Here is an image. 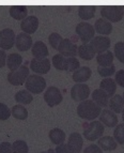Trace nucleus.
Segmentation results:
<instances>
[{
	"label": "nucleus",
	"instance_id": "24",
	"mask_svg": "<svg viewBox=\"0 0 124 153\" xmlns=\"http://www.w3.org/2000/svg\"><path fill=\"white\" fill-rule=\"evenodd\" d=\"M99 89L103 90L109 97H112L117 91V84L112 78H104L99 84Z\"/></svg>",
	"mask_w": 124,
	"mask_h": 153
},
{
	"label": "nucleus",
	"instance_id": "7",
	"mask_svg": "<svg viewBox=\"0 0 124 153\" xmlns=\"http://www.w3.org/2000/svg\"><path fill=\"white\" fill-rule=\"evenodd\" d=\"M91 94L90 88L86 84H76L71 88V97L75 102H85Z\"/></svg>",
	"mask_w": 124,
	"mask_h": 153
},
{
	"label": "nucleus",
	"instance_id": "37",
	"mask_svg": "<svg viewBox=\"0 0 124 153\" xmlns=\"http://www.w3.org/2000/svg\"><path fill=\"white\" fill-rule=\"evenodd\" d=\"M97 73L99 74V76H102L103 78H110V76L116 73V66H107V68H102L99 66L97 68Z\"/></svg>",
	"mask_w": 124,
	"mask_h": 153
},
{
	"label": "nucleus",
	"instance_id": "15",
	"mask_svg": "<svg viewBox=\"0 0 124 153\" xmlns=\"http://www.w3.org/2000/svg\"><path fill=\"white\" fill-rule=\"evenodd\" d=\"M16 48L19 51H27L32 47L33 42L31 36L27 34V33H18L16 36V41H15Z\"/></svg>",
	"mask_w": 124,
	"mask_h": 153
},
{
	"label": "nucleus",
	"instance_id": "27",
	"mask_svg": "<svg viewBox=\"0 0 124 153\" xmlns=\"http://www.w3.org/2000/svg\"><path fill=\"white\" fill-rule=\"evenodd\" d=\"M23 63V57L17 53H12L7 58V66H8L10 71H15L19 69Z\"/></svg>",
	"mask_w": 124,
	"mask_h": 153
},
{
	"label": "nucleus",
	"instance_id": "1",
	"mask_svg": "<svg viewBox=\"0 0 124 153\" xmlns=\"http://www.w3.org/2000/svg\"><path fill=\"white\" fill-rule=\"evenodd\" d=\"M77 115L80 119H84L87 121H95L97 117H99L102 112V108L99 105H96L93 101H85L81 102L77 106Z\"/></svg>",
	"mask_w": 124,
	"mask_h": 153
},
{
	"label": "nucleus",
	"instance_id": "23",
	"mask_svg": "<svg viewBox=\"0 0 124 153\" xmlns=\"http://www.w3.org/2000/svg\"><path fill=\"white\" fill-rule=\"evenodd\" d=\"M10 16L16 21H24L28 16V8L24 5H13L10 8Z\"/></svg>",
	"mask_w": 124,
	"mask_h": 153
},
{
	"label": "nucleus",
	"instance_id": "42",
	"mask_svg": "<svg viewBox=\"0 0 124 153\" xmlns=\"http://www.w3.org/2000/svg\"><path fill=\"white\" fill-rule=\"evenodd\" d=\"M0 153H13L12 145L8 141L0 143Z\"/></svg>",
	"mask_w": 124,
	"mask_h": 153
},
{
	"label": "nucleus",
	"instance_id": "22",
	"mask_svg": "<svg viewBox=\"0 0 124 153\" xmlns=\"http://www.w3.org/2000/svg\"><path fill=\"white\" fill-rule=\"evenodd\" d=\"M109 109L114 111V114H121L122 110L124 109V99L122 95L114 94L112 97H110L108 103Z\"/></svg>",
	"mask_w": 124,
	"mask_h": 153
},
{
	"label": "nucleus",
	"instance_id": "47",
	"mask_svg": "<svg viewBox=\"0 0 124 153\" xmlns=\"http://www.w3.org/2000/svg\"><path fill=\"white\" fill-rule=\"evenodd\" d=\"M123 99H124V92H123Z\"/></svg>",
	"mask_w": 124,
	"mask_h": 153
},
{
	"label": "nucleus",
	"instance_id": "35",
	"mask_svg": "<svg viewBox=\"0 0 124 153\" xmlns=\"http://www.w3.org/2000/svg\"><path fill=\"white\" fill-rule=\"evenodd\" d=\"M80 68V63L77 58H65V71L75 72Z\"/></svg>",
	"mask_w": 124,
	"mask_h": 153
},
{
	"label": "nucleus",
	"instance_id": "11",
	"mask_svg": "<svg viewBox=\"0 0 124 153\" xmlns=\"http://www.w3.org/2000/svg\"><path fill=\"white\" fill-rule=\"evenodd\" d=\"M51 62L49 59H32L30 62V69L32 70L36 75H44L47 74L50 70Z\"/></svg>",
	"mask_w": 124,
	"mask_h": 153
},
{
	"label": "nucleus",
	"instance_id": "12",
	"mask_svg": "<svg viewBox=\"0 0 124 153\" xmlns=\"http://www.w3.org/2000/svg\"><path fill=\"white\" fill-rule=\"evenodd\" d=\"M110 39L104 36H96L90 42V45L93 47L96 54H103L107 51L110 47Z\"/></svg>",
	"mask_w": 124,
	"mask_h": 153
},
{
	"label": "nucleus",
	"instance_id": "20",
	"mask_svg": "<svg viewBox=\"0 0 124 153\" xmlns=\"http://www.w3.org/2000/svg\"><path fill=\"white\" fill-rule=\"evenodd\" d=\"M77 55H78L80 59H84L86 61H90V60L94 59L96 53L94 51L93 47L90 45V43H88V44H81L80 46H78Z\"/></svg>",
	"mask_w": 124,
	"mask_h": 153
},
{
	"label": "nucleus",
	"instance_id": "6",
	"mask_svg": "<svg viewBox=\"0 0 124 153\" xmlns=\"http://www.w3.org/2000/svg\"><path fill=\"white\" fill-rule=\"evenodd\" d=\"M76 34L79 36L80 41L82 42V44H88V42H91L92 39L95 36V30L94 27L91 24L82 22L79 23L76 26Z\"/></svg>",
	"mask_w": 124,
	"mask_h": 153
},
{
	"label": "nucleus",
	"instance_id": "14",
	"mask_svg": "<svg viewBox=\"0 0 124 153\" xmlns=\"http://www.w3.org/2000/svg\"><path fill=\"white\" fill-rule=\"evenodd\" d=\"M39 19L36 16H27V17L22 21L20 23V29L24 33H27L30 36L31 33H34L39 28Z\"/></svg>",
	"mask_w": 124,
	"mask_h": 153
},
{
	"label": "nucleus",
	"instance_id": "25",
	"mask_svg": "<svg viewBox=\"0 0 124 153\" xmlns=\"http://www.w3.org/2000/svg\"><path fill=\"white\" fill-rule=\"evenodd\" d=\"M97 146L103 151H114L118 147V143H117V141L114 140L112 136H103V137L99 139Z\"/></svg>",
	"mask_w": 124,
	"mask_h": 153
},
{
	"label": "nucleus",
	"instance_id": "4",
	"mask_svg": "<svg viewBox=\"0 0 124 153\" xmlns=\"http://www.w3.org/2000/svg\"><path fill=\"white\" fill-rule=\"evenodd\" d=\"M26 90H28L31 94H40L45 90L46 88V82L44 77L39 76L36 74L29 75L28 79L25 84Z\"/></svg>",
	"mask_w": 124,
	"mask_h": 153
},
{
	"label": "nucleus",
	"instance_id": "31",
	"mask_svg": "<svg viewBox=\"0 0 124 153\" xmlns=\"http://www.w3.org/2000/svg\"><path fill=\"white\" fill-rule=\"evenodd\" d=\"M11 114L17 120H26L28 118V110L26 109L25 106L19 104L13 106L11 109Z\"/></svg>",
	"mask_w": 124,
	"mask_h": 153
},
{
	"label": "nucleus",
	"instance_id": "30",
	"mask_svg": "<svg viewBox=\"0 0 124 153\" xmlns=\"http://www.w3.org/2000/svg\"><path fill=\"white\" fill-rule=\"evenodd\" d=\"M15 101L19 105H29L33 101V95L28 90H20L15 93Z\"/></svg>",
	"mask_w": 124,
	"mask_h": 153
},
{
	"label": "nucleus",
	"instance_id": "33",
	"mask_svg": "<svg viewBox=\"0 0 124 153\" xmlns=\"http://www.w3.org/2000/svg\"><path fill=\"white\" fill-rule=\"evenodd\" d=\"M13 153H28L29 147L25 140H16L12 143Z\"/></svg>",
	"mask_w": 124,
	"mask_h": 153
},
{
	"label": "nucleus",
	"instance_id": "16",
	"mask_svg": "<svg viewBox=\"0 0 124 153\" xmlns=\"http://www.w3.org/2000/svg\"><path fill=\"white\" fill-rule=\"evenodd\" d=\"M68 146L70 147L73 153H81L82 150V146H84V139L82 136L79 133H72L71 135L68 136Z\"/></svg>",
	"mask_w": 124,
	"mask_h": 153
},
{
	"label": "nucleus",
	"instance_id": "21",
	"mask_svg": "<svg viewBox=\"0 0 124 153\" xmlns=\"http://www.w3.org/2000/svg\"><path fill=\"white\" fill-rule=\"evenodd\" d=\"M92 101L101 108H106L109 103V97L103 90L95 89L92 92Z\"/></svg>",
	"mask_w": 124,
	"mask_h": 153
},
{
	"label": "nucleus",
	"instance_id": "28",
	"mask_svg": "<svg viewBox=\"0 0 124 153\" xmlns=\"http://www.w3.org/2000/svg\"><path fill=\"white\" fill-rule=\"evenodd\" d=\"M48 136H49V139H50L51 143L57 146L64 143V140H65V133L59 128H55L50 130Z\"/></svg>",
	"mask_w": 124,
	"mask_h": 153
},
{
	"label": "nucleus",
	"instance_id": "43",
	"mask_svg": "<svg viewBox=\"0 0 124 153\" xmlns=\"http://www.w3.org/2000/svg\"><path fill=\"white\" fill-rule=\"evenodd\" d=\"M82 153H103V150L97 145H90L85 149Z\"/></svg>",
	"mask_w": 124,
	"mask_h": 153
},
{
	"label": "nucleus",
	"instance_id": "32",
	"mask_svg": "<svg viewBox=\"0 0 124 153\" xmlns=\"http://www.w3.org/2000/svg\"><path fill=\"white\" fill-rule=\"evenodd\" d=\"M114 139L119 145H124V123L118 124L114 131Z\"/></svg>",
	"mask_w": 124,
	"mask_h": 153
},
{
	"label": "nucleus",
	"instance_id": "8",
	"mask_svg": "<svg viewBox=\"0 0 124 153\" xmlns=\"http://www.w3.org/2000/svg\"><path fill=\"white\" fill-rule=\"evenodd\" d=\"M63 100L62 93H61L60 89L57 87H48L46 89L45 93H44V101L49 107H55L57 105H59Z\"/></svg>",
	"mask_w": 124,
	"mask_h": 153
},
{
	"label": "nucleus",
	"instance_id": "44",
	"mask_svg": "<svg viewBox=\"0 0 124 153\" xmlns=\"http://www.w3.org/2000/svg\"><path fill=\"white\" fill-rule=\"evenodd\" d=\"M7 54H5V51H2V49H0V69H2L7 65Z\"/></svg>",
	"mask_w": 124,
	"mask_h": 153
},
{
	"label": "nucleus",
	"instance_id": "41",
	"mask_svg": "<svg viewBox=\"0 0 124 153\" xmlns=\"http://www.w3.org/2000/svg\"><path fill=\"white\" fill-rule=\"evenodd\" d=\"M55 153H73V151L70 149L68 143H62V145L57 146L55 149Z\"/></svg>",
	"mask_w": 124,
	"mask_h": 153
},
{
	"label": "nucleus",
	"instance_id": "45",
	"mask_svg": "<svg viewBox=\"0 0 124 153\" xmlns=\"http://www.w3.org/2000/svg\"><path fill=\"white\" fill-rule=\"evenodd\" d=\"M41 153H55V151H53V149H49V150H47V151H43V152H41Z\"/></svg>",
	"mask_w": 124,
	"mask_h": 153
},
{
	"label": "nucleus",
	"instance_id": "39",
	"mask_svg": "<svg viewBox=\"0 0 124 153\" xmlns=\"http://www.w3.org/2000/svg\"><path fill=\"white\" fill-rule=\"evenodd\" d=\"M11 109L9 108V106L7 104L0 103V120L5 121L8 120L9 118L11 117Z\"/></svg>",
	"mask_w": 124,
	"mask_h": 153
},
{
	"label": "nucleus",
	"instance_id": "34",
	"mask_svg": "<svg viewBox=\"0 0 124 153\" xmlns=\"http://www.w3.org/2000/svg\"><path fill=\"white\" fill-rule=\"evenodd\" d=\"M53 68L58 71H65V58L62 55L57 54L53 57Z\"/></svg>",
	"mask_w": 124,
	"mask_h": 153
},
{
	"label": "nucleus",
	"instance_id": "26",
	"mask_svg": "<svg viewBox=\"0 0 124 153\" xmlns=\"http://www.w3.org/2000/svg\"><path fill=\"white\" fill-rule=\"evenodd\" d=\"M96 62L99 66H102V68L114 65V54L110 51H105L103 54H99L96 56Z\"/></svg>",
	"mask_w": 124,
	"mask_h": 153
},
{
	"label": "nucleus",
	"instance_id": "2",
	"mask_svg": "<svg viewBox=\"0 0 124 153\" xmlns=\"http://www.w3.org/2000/svg\"><path fill=\"white\" fill-rule=\"evenodd\" d=\"M101 15L109 23H118L124 17V8L120 5H106L102 8Z\"/></svg>",
	"mask_w": 124,
	"mask_h": 153
},
{
	"label": "nucleus",
	"instance_id": "29",
	"mask_svg": "<svg viewBox=\"0 0 124 153\" xmlns=\"http://www.w3.org/2000/svg\"><path fill=\"white\" fill-rule=\"evenodd\" d=\"M96 12V7L94 5H81L78 9V16L82 21H89L94 17Z\"/></svg>",
	"mask_w": 124,
	"mask_h": 153
},
{
	"label": "nucleus",
	"instance_id": "19",
	"mask_svg": "<svg viewBox=\"0 0 124 153\" xmlns=\"http://www.w3.org/2000/svg\"><path fill=\"white\" fill-rule=\"evenodd\" d=\"M31 53H32V56L36 59L46 58L49 54L46 44L42 41H38L33 44L32 47H31Z\"/></svg>",
	"mask_w": 124,
	"mask_h": 153
},
{
	"label": "nucleus",
	"instance_id": "18",
	"mask_svg": "<svg viewBox=\"0 0 124 153\" xmlns=\"http://www.w3.org/2000/svg\"><path fill=\"white\" fill-rule=\"evenodd\" d=\"M92 75V71L89 66H80L78 70L73 73V80L76 84H85L87 80L90 79Z\"/></svg>",
	"mask_w": 124,
	"mask_h": 153
},
{
	"label": "nucleus",
	"instance_id": "5",
	"mask_svg": "<svg viewBox=\"0 0 124 153\" xmlns=\"http://www.w3.org/2000/svg\"><path fill=\"white\" fill-rule=\"evenodd\" d=\"M29 77V69L27 65H22L15 71H10L8 74V82L12 86H22L25 85Z\"/></svg>",
	"mask_w": 124,
	"mask_h": 153
},
{
	"label": "nucleus",
	"instance_id": "3",
	"mask_svg": "<svg viewBox=\"0 0 124 153\" xmlns=\"http://www.w3.org/2000/svg\"><path fill=\"white\" fill-rule=\"evenodd\" d=\"M105 126L99 121H92L88 125L85 126L84 136L87 140L95 141L104 136Z\"/></svg>",
	"mask_w": 124,
	"mask_h": 153
},
{
	"label": "nucleus",
	"instance_id": "38",
	"mask_svg": "<svg viewBox=\"0 0 124 153\" xmlns=\"http://www.w3.org/2000/svg\"><path fill=\"white\" fill-rule=\"evenodd\" d=\"M62 40H63L62 36L57 32H53L50 36H48V42H49L51 47H53V49H56V51H58V47L61 42H62Z\"/></svg>",
	"mask_w": 124,
	"mask_h": 153
},
{
	"label": "nucleus",
	"instance_id": "46",
	"mask_svg": "<svg viewBox=\"0 0 124 153\" xmlns=\"http://www.w3.org/2000/svg\"><path fill=\"white\" fill-rule=\"evenodd\" d=\"M121 114H122V120L124 121V109L122 110V112H121Z\"/></svg>",
	"mask_w": 124,
	"mask_h": 153
},
{
	"label": "nucleus",
	"instance_id": "9",
	"mask_svg": "<svg viewBox=\"0 0 124 153\" xmlns=\"http://www.w3.org/2000/svg\"><path fill=\"white\" fill-rule=\"evenodd\" d=\"M16 41L15 32L10 28L2 29L0 31V47L2 51H9L14 46Z\"/></svg>",
	"mask_w": 124,
	"mask_h": 153
},
{
	"label": "nucleus",
	"instance_id": "13",
	"mask_svg": "<svg viewBox=\"0 0 124 153\" xmlns=\"http://www.w3.org/2000/svg\"><path fill=\"white\" fill-rule=\"evenodd\" d=\"M99 122L106 128H116L118 125V117L110 109L104 108L99 115Z\"/></svg>",
	"mask_w": 124,
	"mask_h": 153
},
{
	"label": "nucleus",
	"instance_id": "36",
	"mask_svg": "<svg viewBox=\"0 0 124 153\" xmlns=\"http://www.w3.org/2000/svg\"><path fill=\"white\" fill-rule=\"evenodd\" d=\"M114 51L116 58L124 64V42H117L114 46Z\"/></svg>",
	"mask_w": 124,
	"mask_h": 153
},
{
	"label": "nucleus",
	"instance_id": "17",
	"mask_svg": "<svg viewBox=\"0 0 124 153\" xmlns=\"http://www.w3.org/2000/svg\"><path fill=\"white\" fill-rule=\"evenodd\" d=\"M94 30L96 31V33H99V36H107L114 30V26L111 23H109L108 21L104 19V18H99L94 24Z\"/></svg>",
	"mask_w": 124,
	"mask_h": 153
},
{
	"label": "nucleus",
	"instance_id": "40",
	"mask_svg": "<svg viewBox=\"0 0 124 153\" xmlns=\"http://www.w3.org/2000/svg\"><path fill=\"white\" fill-rule=\"evenodd\" d=\"M114 82L117 85H119L120 87L124 88V70H120L116 73Z\"/></svg>",
	"mask_w": 124,
	"mask_h": 153
},
{
	"label": "nucleus",
	"instance_id": "10",
	"mask_svg": "<svg viewBox=\"0 0 124 153\" xmlns=\"http://www.w3.org/2000/svg\"><path fill=\"white\" fill-rule=\"evenodd\" d=\"M77 49L78 46L70 40V39H63L58 47L59 54L62 55L64 58H76Z\"/></svg>",
	"mask_w": 124,
	"mask_h": 153
}]
</instances>
